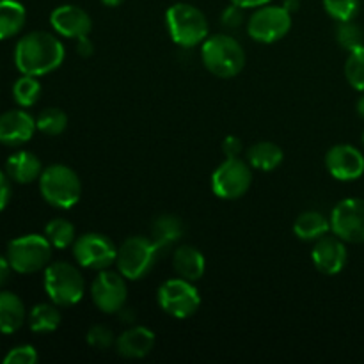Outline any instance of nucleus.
Wrapping results in <instances>:
<instances>
[{
  "label": "nucleus",
  "instance_id": "obj_33",
  "mask_svg": "<svg viewBox=\"0 0 364 364\" xmlns=\"http://www.w3.org/2000/svg\"><path fill=\"white\" fill-rule=\"evenodd\" d=\"M87 343L96 350H107L114 343V333L107 326H92L87 333Z\"/></svg>",
  "mask_w": 364,
  "mask_h": 364
},
{
  "label": "nucleus",
  "instance_id": "obj_43",
  "mask_svg": "<svg viewBox=\"0 0 364 364\" xmlns=\"http://www.w3.org/2000/svg\"><path fill=\"white\" fill-rule=\"evenodd\" d=\"M358 114L364 119V95L359 98V102H358Z\"/></svg>",
  "mask_w": 364,
  "mask_h": 364
},
{
  "label": "nucleus",
  "instance_id": "obj_13",
  "mask_svg": "<svg viewBox=\"0 0 364 364\" xmlns=\"http://www.w3.org/2000/svg\"><path fill=\"white\" fill-rule=\"evenodd\" d=\"M331 231L348 244L364 242V199L348 198L331 213Z\"/></svg>",
  "mask_w": 364,
  "mask_h": 364
},
{
  "label": "nucleus",
  "instance_id": "obj_14",
  "mask_svg": "<svg viewBox=\"0 0 364 364\" xmlns=\"http://www.w3.org/2000/svg\"><path fill=\"white\" fill-rule=\"evenodd\" d=\"M326 166L340 181H355L364 174V155L350 144H336L327 151Z\"/></svg>",
  "mask_w": 364,
  "mask_h": 364
},
{
  "label": "nucleus",
  "instance_id": "obj_10",
  "mask_svg": "<svg viewBox=\"0 0 364 364\" xmlns=\"http://www.w3.org/2000/svg\"><path fill=\"white\" fill-rule=\"evenodd\" d=\"M291 28V13L283 6H262L256 7L255 13L247 20V34L255 41L276 43L283 39Z\"/></svg>",
  "mask_w": 364,
  "mask_h": 364
},
{
  "label": "nucleus",
  "instance_id": "obj_15",
  "mask_svg": "<svg viewBox=\"0 0 364 364\" xmlns=\"http://www.w3.org/2000/svg\"><path fill=\"white\" fill-rule=\"evenodd\" d=\"M311 258L318 272L326 274V276H336L347 265L348 252L345 247V242L340 237L323 235L322 238L315 242Z\"/></svg>",
  "mask_w": 364,
  "mask_h": 364
},
{
  "label": "nucleus",
  "instance_id": "obj_7",
  "mask_svg": "<svg viewBox=\"0 0 364 364\" xmlns=\"http://www.w3.org/2000/svg\"><path fill=\"white\" fill-rule=\"evenodd\" d=\"M52 258V244L41 235H23L7 245V259L14 272L34 274L46 269Z\"/></svg>",
  "mask_w": 364,
  "mask_h": 364
},
{
  "label": "nucleus",
  "instance_id": "obj_23",
  "mask_svg": "<svg viewBox=\"0 0 364 364\" xmlns=\"http://www.w3.org/2000/svg\"><path fill=\"white\" fill-rule=\"evenodd\" d=\"M284 159L283 149L277 144L269 141L258 142V144L251 146L247 151V162L252 169L263 171V173H269V171L277 169L281 166Z\"/></svg>",
  "mask_w": 364,
  "mask_h": 364
},
{
  "label": "nucleus",
  "instance_id": "obj_30",
  "mask_svg": "<svg viewBox=\"0 0 364 364\" xmlns=\"http://www.w3.org/2000/svg\"><path fill=\"white\" fill-rule=\"evenodd\" d=\"M336 41L341 48L348 50V52H350V50L359 48V46H363V41H364L363 28L359 27L354 20L338 21Z\"/></svg>",
  "mask_w": 364,
  "mask_h": 364
},
{
  "label": "nucleus",
  "instance_id": "obj_19",
  "mask_svg": "<svg viewBox=\"0 0 364 364\" xmlns=\"http://www.w3.org/2000/svg\"><path fill=\"white\" fill-rule=\"evenodd\" d=\"M41 173V160L31 151H16L6 162V174L16 183H32V181L39 180Z\"/></svg>",
  "mask_w": 364,
  "mask_h": 364
},
{
  "label": "nucleus",
  "instance_id": "obj_11",
  "mask_svg": "<svg viewBox=\"0 0 364 364\" xmlns=\"http://www.w3.org/2000/svg\"><path fill=\"white\" fill-rule=\"evenodd\" d=\"M73 256L84 269L105 270L116 263L117 249L109 237L100 233H85L73 244Z\"/></svg>",
  "mask_w": 364,
  "mask_h": 364
},
{
  "label": "nucleus",
  "instance_id": "obj_44",
  "mask_svg": "<svg viewBox=\"0 0 364 364\" xmlns=\"http://www.w3.org/2000/svg\"><path fill=\"white\" fill-rule=\"evenodd\" d=\"M363 144H364V134H363Z\"/></svg>",
  "mask_w": 364,
  "mask_h": 364
},
{
  "label": "nucleus",
  "instance_id": "obj_3",
  "mask_svg": "<svg viewBox=\"0 0 364 364\" xmlns=\"http://www.w3.org/2000/svg\"><path fill=\"white\" fill-rule=\"evenodd\" d=\"M166 25L173 41L181 48H194L208 38V20L192 4H173L166 13Z\"/></svg>",
  "mask_w": 364,
  "mask_h": 364
},
{
  "label": "nucleus",
  "instance_id": "obj_38",
  "mask_svg": "<svg viewBox=\"0 0 364 364\" xmlns=\"http://www.w3.org/2000/svg\"><path fill=\"white\" fill-rule=\"evenodd\" d=\"M77 52L78 55L82 57H91L92 52H95V45L89 39V36H82V38L77 39Z\"/></svg>",
  "mask_w": 364,
  "mask_h": 364
},
{
  "label": "nucleus",
  "instance_id": "obj_27",
  "mask_svg": "<svg viewBox=\"0 0 364 364\" xmlns=\"http://www.w3.org/2000/svg\"><path fill=\"white\" fill-rule=\"evenodd\" d=\"M36 127L41 134L48 135V137H55L60 135L68 127V116L64 110L57 109V107H48V109L41 110L39 116L36 117Z\"/></svg>",
  "mask_w": 364,
  "mask_h": 364
},
{
  "label": "nucleus",
  "instance_id": "obj_31",
  "mask_svg": "<svg viewBox=\"0 0 364 364\" xmlns=\"http://www.w3.org/2000/svg\"><path fill=\"white\" fill-rule=\"evenodd\" d=\"M345 77L352 87L364 91V45L350 50L345 63Z\"/></svg>",
  "mask_w": 364,
  "mask_h": 364
},
{
  "label": "nucleus",
  "instance_id": "obj_41",
  "mask_svg": "<svg viewBox=\"0 0 364 364\" xmlns=\"http://www.w3.org/2000/svg\"><path fill=\"white\" fill-rule=\"evenodd\" d=\"M299 6H301V4H299V0H284V2H283V7H284V9L290 11L291 14L297 13V11H299Z\"/></svg>",
  "mask_w": 364,
  "mask_h": 364
},
{
  "label": "nucleus",
  "instance_id": "obj_2",
  "mask_svg": "<svg viewBox=\"0 0 364 364\" xmlns=\"http://www.w3.org/2000/svg\"><path fill=\"white\" fill-rule=\"evenodd\" d=\"M201 59L206 70L219 78H233L244 70L245 52L240 43L226 34H213L203 41Z\"/></svg>",
  "mask_w": 364,
  "mask_h": 364
},
{
  "label": "nucleus",
  "instance_id": "obj_8",
  "mask_svg": "<svg viewBox=\"0 0 364 364\" xmlns=\"http://www.w3.org/2000/svg\"><path fill=\"white\" fill-rule=\"evenodd\" d=\"M156 301H159V306L164 313L180 320L194 315L201 304L198 288L192 284V281L183 279V277L169 279L160 284Z\"/></svg>",
  "mask_w": 364,
  "mask_h": 364
},
{
  "label": "nucleus",
  "instance_id": "obj_29",
  "mask_svg": "<svg viewBox=\"0 0 364 364\" xmlns=\"http://www.w3.org/2000/svg\"><path fill=\"white\" fill-rule=\"evenodd\" d=\"M41 96V84L32 75H23L13 85V98L20 107H32Z\"/></svg>",
  "mask_w": 364,
  "mask_h": 364
},
{
  "label": "nucleus",
  "instance_id": "obj_40",
  "mask_svg": "<svg viewBox=\"0 0 364 364\" xmlns=\"http://www.w3.org/2000/svg\"><path fill=\"white\" fill-rule=\"evenodd\" d=\"M269 2H272V0H231V4L244 7V9H256V7L267 6Z\"/></svg>",
  "mask_w": 364,
  "mask_h": 364
},
{
  "label": "nucleus",
  "instance_id": "obj_39",
  "mask_svg": "<svg viewBox=\"0 0 364 364\" xmlns=\"http://www.w3.org/2000/svg\"><path fill=\"white\" fill-rule=\"evenodd\" d=\"M11 270H13V267H11L7 256L6 258H4V256H0V288H2L7 281H9Z\"/></svg>",
  "mask_w": 364,
  "mask_h": 364
},
{
  "label": "nucleus",
  "instance_id": "obj_42",
  "mask_svg": "<svg viewBox=\"0 0 364 364\" xmlns=\"http://www.w3.org/2000/svg\"><path fill=\"white\" fill-rule=\"evenodd\" d=\"M102 2L105 4V6H109V7H117V6H121L124 0H102Z\"/></svg>",
  "mask_w": 364,
  "mask_h": 364
},
{
  "label": "nucleus",
  "instance_id": "obj_16",
  "mask_svg": "<svg viewBox=\"0 0 364 364\" xmlns=\"http://www.w3.org/2000/svg\"><path fill=\"white\" fill-rule=\"evenodd\" d=\"M36 130V119L25 110H7L0 116V144L16 148L31 141Z\"/></svg>",
  "mask_w": 364,
  "mask_h": 364
},
{
  "label": "nucleus",
  "instance_id": "obj_26",
  "mask_svg": "<svg viewBox=\"0 0 364 364\" xmlns=\"http://www.w3.org/2000/svg\"><path fill=\"white\" fill-rule=\"evenodd\" d=\"M57 304H38L28 313V327L34 333H52L60 326V313Z\"/></svg>",
  "mask_w": 364,
  "mask_h": 364
},
{
  "label": "nucleus",
  "instance_id": "obj_6",
  "mask_svg": "<svg viewBox=\"0 0 364 364\" xmlns=\"http://www.w3.org/2000/svg\"><path fill=\"white\" fill-rule=\"evenodd\" d=\"M162 249L159 247L153 238L148 237H130L117 249L116 265L117 270L127 279L137 281L148 276Z\"/></svg>",
  "mask_w": 364,
  "mask_h": 364
},
{
  "label": "nucleus",
  "instance_id": "obj_22",
  "mask_svg": "<svg viewBox=\"0 0 364 364\" xmlns=\"http://www.w3.org/2000/svg\"><path fill=\"white\" fill-rule=\"evenodd\" d=\"M329 230L331 219H327L323 213L316 212V210H308V212L301 213L294 223V233L304 242H316L323 235L329 233Z\"/></svg>",
  "mask_w": 364,
  "mask_h": 364
},
{
  "label": "nucleus",
  "instance_id": "obj_17",
  "mask_svg": "<svg viewBox=\"0 0 364 364\" xmlns=\"http://www.w3.org/2000/svg\"><path fill=\"white\" fill-rule=\"evenodd\" d=\"M50 23L57 34L73 39L89 36L92 28L91 16L82 7L71 6V4L55 7L50 14Z\"/></svg>",
  "mask_w": 364,
  "mask_h": 364
},
{
  "label": "nucleus",
  "instance_id": "obj_1",
  "mask_svg": "<svg viewBox=\"0 0 364 364\" xmlns=\"http://www.w3.org/2000/svg\"><path fill=\"white\" fill-rule=\"evenodd\" d=\"M64 45L50 32L36 31L23 36L14 48V64L20 73L43 77L63 64Z\"/></svg>",
  "mask_w": 364,
  "mask_h": 364
},
{
  "label": "nucleus",
  "instance_id": "obj_24",
  "mask_svg": "<svg viewBox=\"0 0 364 364\" xmlns=\"http://www.w3.org/2000/svg\"><path fill=\"white\" fill-rule=\"evenodd\" d=\"M27 11L18 0H0V41L16 36L23 28Z\"/></svg>",
  "mask_w": 364,
  "mask_h": 364
},
{
  "label": "nucleus",
  "instance_id": "obj_20",
  "mask_svg": "<svg viewBox=\"0 0 364 364\" xmlns=\"http://www.w3.org/2000/svg\"><path fill=\"white\" fill-rule=\"evenodd\" d=\"M173 267L178 276L194 283L205 276L206 259L199 249L192 245H180L173 255Z\"/></svg>",
  "mask_w": 364,
  "mask_h": 364
},
{
  "label": "nucleus",
  "instance_id": "obj_21",
  "mask_svg": "<svg viewBox=\"0 0 364 364\" xmlns=\"http://www.w3.org/2000/svg\"><path fill=\"white\" fill-rule=\"evenodd\" d=\"M25 306L18 295L11 291H0V333L13 334L23 326Z\"/></svg>",
  "mask_w": 364,
  "mask_h": 364
},
{
  "label": "nucleus",
  "instance_id": "obj_5",
  "mask_svg": "<svg viewBox=\"0 0 364 364\" xmlns=\"http://www.w3.org/2000/svg\"><path fill=\"white\" fill-rule=\"evenodd\" d=\"M85 283L82 272L66 262H55L45 269V291L59 308H70L84 297Z\"/></svg>",
  "mask_w": 364,
  "mask_h": 364
},
{
  "label": "nucleus",
  "instance_id": "obj_28",
  "mask_svg": "<svg viewBox=\"0 0 364 364\" xmlns=\"http://www.w3.org/2000/svg\"><path fill=\"white\" fill-rule=\"evenodd\" d=\"M45 237L55 249H68L75 244V228L66 219H53L46 224Z\"/></svg>",
  "mask_w": 364,
  "mask_h": 364
},
{
  "label": "nucleus",
  "instance_id": "obj_9",
  "mask_svg": "<svg viewBox=\"0 0 364 364\" xmlns=\"http://www.w3.org/2000/svg\"><path fill=\"white\" fill-rule=\"evenodd\" d=\"M252 183V167L240 159H226L212 174V191L217 198L233 201L247 194Z\"/></svg>",
  "mask_w": 364,
  "mask_h": 364
},
{
  "label": "nucleus",
  "instance_id": "obj_37",
  "mask_svg": "<svg viewBox=\"0 0 364 364\" xmlns=\"http://www.w3.org/2000/svg\"><path fill=\"white\" fill-rule=\"evenodd\" d=\"M11 178L0 171V212L9 205L11 199Z\"/></svg>",
  "mask_w": 364,
  "mask_h": 364
},
{
  "label": "nucleus",
  "instance_id": "obj_25",
  "mask_svg": "<svg viewBox=\"0 0 364 364\" xmlns=\"http://www.w3.org/2000/svg\"><path fill=\"white\" fill-rule=\"evenodd\" d=\"M183 231L185 228L181 219H178L176 215H171V213H166V215H160L153 220L151 238L164 251L166 247H171L173 244H176L183 237Z\"/></svg>",
  "mask_w": 364,
  "mask_h": 364
},
{
  "label": "nucleus",
  "instance_id": "obj_35",
  "mask_svg": "<svg viewBox=\"0 0 364 364\" xmlns=\"http://www.w3.org/2000/svg\"><path fill=\"white\" fill-rule=\"evenodd\" d=\"M220 23L226 28L240 27V25L244 23V7L231 4V6L226 7V9L223 11V14H220Z\"/></svg>",
  "mask_w": 364,
  "mask_h": 364
},
{
  "label": "nucleus",
  "instance_id": "obj_32",
  "mask_svg": "<svg viewBox=\"0 0 364 364\" xmlns=\"http://www.w3.org/2000/svg\"><path fill=\"white\" fill-rule=\"evenodd\" d=\"M323 7L336 21H347L359 13V0H323Z\"/></svg>",
  "mask_w": 364,
  "mask_h": 364
},
{
  "label": "nucleus",
  "instance_id": "obj_34",
  "mask_svg": "<svg viewBox=\"0 0 364 364\" xmlns=\"http://www.w3.org/2000/svg\"><path fill=\"white\" fill-rule=\"evenodd\" d=\"M38 361V352L31 345H20V347L11 348L9 354L4 358L6 364H34Z\"/></svg>",
  "mask_w": 364,
  "mask_h": 364
},
{
  "label": "nucleus",
  "instance_id": "obj_18",
  "mask_svg": "<svg viewBox=\"0 0 364 364\" xmlns=\"http://www.w3.org/2000/svg\"><path fill=\"white\" fill-rule=\"evenodd\" d=\"M155 347V333L144 326H135L124 331L116 340V348L119 355L128 359L146 358Z\"/></svg>",
  "mask_w": 364,
  "mask_h": 364
},
{
  "label": "nucleus",
  "instance_id": "obj_4",
  "mask_svg": "<svg viewBox=\"0 0 364 364\" xmlns=\"http://www.w3.org/2000/svg\"><path fill=\"white\" fill-rule=\"evenodd\" d=\"M39 191L48 205L70 210L80 201L82 183L78 174L71 167L53 164L43 169L39 176Z\"/></svg>",
  "mask_w": 364,
  "mask_h": 364
},
{
  "label": "nucleus",
  "instance_id": "obj_12",
  "mask_svg": "<svg viewBox=\"0 0 364 364\" xmlns=\"http://www.w3.org/2000/svg\"><path fill=\"white\" fill-rule=\"evenodd\" d=\"M127 277L121 272H114V270H100L96 279L91 284V297L92 302L100 311L112 315V313H119L124 308L128 299V287Z\"/></svg>",
  "mask_w": 364,
  "mask_h": 364
},
{
  "label": "nucleus",
  "instance_id": "obj_36",
  "mask_svg": "<svg viewBox=\"0 0 364 364\" xmlns=\"http://www.w3.org/2000/svg\"><path fill=\"white\" fill-rule=\"evenodd\" d=\"M242 149H244L242 141L238 137H235V135H228L223 141V151L226 155V159H238Z\"/></svg>",
  "mask_w": 364,
  "mask_h": 364
}]
</instances>
